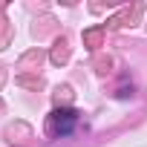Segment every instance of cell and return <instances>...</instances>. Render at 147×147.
Masks as SVG:
<instances>
[{
	"label": "cell",
	"mask_w": 147,
	"mask_h": 147,
	"mask_svg": "<svg viewBox=\"0 0 147 147\" xmlns=\"http://www.w3.org/2000/svg\"><path fill=\"white\" fill-rule=\"evenodd\" d=\"M78 124V113L69 110V107H55L46 118V133L52 138H61V136H69Z\"/></svg>",
	"instance_id": "1"
},
{
	"label": "cell",
	"mask_w": 147,
	"mask_h": 147,
	"mask_svg": "<svg viewBox=\"0 0 147 147\" xmlns=\"http://www.w3.org/2000/svg\"><path fill=\"white\" fill-rule=\"evenodd\" d=\"M35 138V133H32V127L29 124H23V121H15V124H9L6 127V141L9 144H18V147H29V141Z\"/></svg>",
	"instance_id": "2"
},
{
	"label": "cell",
	"mask_w": 147,
	"mask_h": 147,
	"mask_svg": "<svg viewBox=\"0 0 147 147\" xmlns=\"http://www.w3.org/2000/svg\"><path fill=\"white\" fill-rule=\"evenodd\" d=\"M104 38H107V26L84 29V46H87V49H98V46H104Z\"/></svg>",
	"instance_id": "3"
},
{
	"label": "cell",
	"mask_w": 147,
	"mask_h": 147,
	"mask_svg": "<svg viewBox=\"0 0 147 147\" xmlns=\"http://www.w3.org/2000/svg\"><path fill=\"white\" fill-rule=\"evenodd\" d=\"M49 58H52V63H55V66H61V63H66V61H69V43H66V38H58V40L52 43Z\"/></svg>",
	"instance_id": "4"
},
{
	"label": "cell",
	"mask_w": 147,
	"mask_h": 147,
	"mask_svg": "<svg viewBox=\"0 0 147 147\" xmlns=\"http://www.w3.org/2000/svg\"><path fill=\"white\" fill-rule=\"evenodd\" d=\"M138 15H141V6L136 3L133 9H121L118 15H113V18H110V26H127V23H133Z\"/></svg>",
	"instance_id": "5"
},
{
	"label": "cell",
	"mask_w": 147,
	"mask_h": 147,
	"mask_svg": "<svg viewBox=\"0 0 147 147\" xmlns=\"http://www.w3.org/2000/svg\"><path fill=\"white\" fill-rule=\"evenodd\" d=\"M9 40H12V23L6 20V15L0 12V49H6L9 46Z\"/></svg>",
	"instance_id": "6"
},
{
	"label": "cell",
	"mask_w": 147,
	"mask_h": 147,
	"mask_svg": "<svg viewBox=\"0 0 147 147\" xmlns=\"http://www.w3.org/2000/svg\"><path fill=\"white\" fill-rule=\"evenodd\" d=\"M40 58H43V52H40V49H32V52H26V55H23L20 66H23V69H26L29 63H38V66H40Z\"/></svg>",
	"instance_id": "7"
},
{
	"label": "cell",
	"mask_w": 147,
	"mask_h": 147,
	"mask_svg": "<svg viewBox=\"0 0 147 147\" xmlns=\"http://www.w3.org/2000/svg\"><path fill=\"white\" fill-rule=\"evenodd\" d=\"M61 101H72V90H69V87H61V90L55 92V104H61Z\"/></svg>",
	"instance_id": "8"
},
{
	"label": "cell",
	"mask_w": 147,
	"mask_h": 147,
	"mask_svg": "<svg viewBox=\"0 0 147 147\" xmlns=\"http://www.w3.org/2000/svg\"><path fill=\"white\" fill-rule=\"evenodd\" d=\"M110 63H113V61H110V58H107V61H98V63H95V66H98V72H101V75H104V72H110V69H107V66H110Z\"/></svg>",
	"instance_id": "9"
},
{
	"label": "cell",
	"mask_w": 147,
	"mask_h": 147,
	"mask_svg": "<svg viewBox=\"0 0 147 147\" xmlns=\"http://www.w3.org/2000/svg\"><path fill=\"white\" fill-rule=\"evenodd\" d=\"M3 81H6V69L0 66V87H3Z\"/></svg>",
	"instance_id": "10"
},
{
	"label": "cell",
	"mask_w": 147,
	"mask_h": 147,
	"mask_svg": "<svg viewBox=\"0 0 147 147\" xmlns=\"http://www.w3.org/2000/svg\"><path fill=\"white\" fill-rule=\"evenodd\" d=\"M0 113H3V101H0Z\"/></svg>",
	"instance_id": "11"
}]
</instances>
